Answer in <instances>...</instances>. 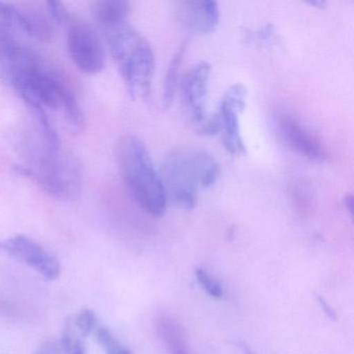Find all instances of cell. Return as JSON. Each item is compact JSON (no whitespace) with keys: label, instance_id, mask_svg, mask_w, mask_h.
Masks as SVG:
<instances>
[{"label":"cell","instance_id":"cell-20","mask_svg":"<svg viewBox=\"0 0 354 354\" xmlns=\"http://www.w3.org/2000/svg\"><path fill=\"white\" fill-rule=\"evenodd\" d=\"M47 14L49 17L59 24L69 22L70 16L63 3L59 1H48L47 3Z\"/></svg>","mask_w":354,"mask_h":354},{"label":"cell","instance_id":"cell-18","mask_svg":"<svg viewBox=\"0 0 354 354\" xmlns=\"http://www.w3.org/2000/svg\"><path fill=\"white\" fill-rule=\"evenodd\" d=\"M76 328L84 337H88L98 328V319L91 310H84L73 319Z\"/></svg>","mask_w":354,"mask_h":354},{"label":"cell","instance_id":"cell-8","mask_svg":"<svg viewBox=\"0 0 354 354\" xmlns=\"http://www.w3.org/2000/svg\"><path fill=\"white\" fill-rule=\"evenodd\" d=\"M67 46L74 65L86 74L95 75L105 67V50L96 30L82 21L69 20Z\"/></svg>","mask_w":354,"mask_h":354},{"label":"cell","instance_id":"cell-22","mask_svg":"<svg viewBox=\"0 0 354 354\" xmlns=\"http://www.w3.org/2000/svg\"><path fill=\"white\" fill-rule=\"evenodd\" d=\"M344 206L347 209L350 215L353 214V196L351 194H348L344 198Z\"/></svg>","mask_w":354,"mask_h":354},{"label":"cell","instance_id":"cell-3","mask_svg":"<svg viewBox=\"0 0 354 354\" xmlns=\"http://www.w3.org/2000/svg\"><path fill=\"white\" fill-rule=\"evenodd\" d=\"M159 175L167 201L190 210L196 207L198 192L216 183L221 167L206 151L179 148L165 157Z\"/></svg>","mask_w":354,"mask_h":354},{"label":"cell","instance_id":"cell-23","mask_svg":"<svg viewBox=\"0 0 354 354\" xmlns=\"http://www.w3.org/2000/svg\"><path fill=\"white\" fill-rule=\"evenodd\" d=\"M308 3L312 7L318 8V9H324L326 7V3L323 0H314V1H308Z\"/></svg>","mask_w":354,"mask_h":354},{"label":"cell","instance_id":"cell-6","mask_svg":"<svg viewBox=\"0 0 354 354\" xmlns=\"http://www.w3.org/2000/svg\"><path fill=\"white\" fill-rule=\"evenodd\" d=\"M246 88L236 84L221 98L214 119L225 150L232 156H243L246 147L240 128V115L245 109Z\"/></svg>","mask_w":354,"mask_h":354},{"label":"cell","instance_id":"cell-15","mask_svg":"<svg viewBox=\"0 0 354 354\" xmlns=\"http://www.w3.org/2000/svg\"><path fill=\"white\" fill-rule=\"evenodd\" d=\"M17 32H22L19 6L0 1V46L16 40Z\"/></svg>","mask_w":354,"mask_h":354},{"label":"cell","instance_id":"cell-7","mask_svg":"<svg viewBox=\"0 0 354 354\" xmlns=\"http://www.w3.org/2000/svg\"><path fill=\"white\" fill-rule=\"evenodd\" d=\"M211 70L210 64L201 62L192 66L181 80V94L186 115L196 131L204 136H208L210 119L206 113V101Z\"/></svg>","mask_w":354,"mask_h":354},{"label":"cell","instance_id":"cell-2","mask_svg":"<svg viewBox=\"0 0 354 354\" xmlns=\"http://www.w3.org/2000/svg\"><path fill=\"white\" fill-rule=\"evenodd\" d=\"M26 163L18 167L22 175L32 178L47 194L57 200H75L82 187V169L73 155L53 146L42 136L24 142Z\"/></svg>","mask_w":354,"mask_h":354},{"label":"cell","instance_id":"cell-9","mask_svg":"<svg viewBox=\"0 0 354 354\" xmlns=\"http://www.w3.org/2000/svg\"><path fill=\"white\" fill-rule=\"evenodd\" d=\"M0 250L32 267L48 281L61 277V264L53 254L28 236L17 235L0 240Z\"/></svg>","mask_w":354,"mask_h":354},{"label":"cell","instance_id":"cell-13","mask_svg":"<svg viewBox=\"0 0 354 354\" xmlns=\"http://www.w3.org/2000/svg\"><path fill=\"white\" fill-rule=\"evenodd\" d=\"M157 330L169 354H190L183 328L169 316H160Z\"/></svg>","mask_w":354,"mask_h":354},{"label":"cell","instance_id":"cell-12","mask_svg":"<svg viewBox=\"0 0 354 354\" xmlns=\"http://www.w3.org/2000/svg\"><path fill=\"white\" fill-rule=\"evenodd\" d=\"M84 339L73 320L69 319L64 327L61 339L43 344L35 354H86Z\"/></svg>","mask_w":354,"mask_h":354},{"label":"cell","instance_id":"cell-5","mask_svg":"<svg viewBox=\"0 0 354 354\" xmlns=\"http://www.w3.org/2000/svg\"><path fill=\"white\" fill-rule=\"evenodd\" d=\"M115 155L120 175L136 204L153 216H162L167 194L144 142L136 136H123L118 142Z\"/></svg>","mask_w":354,"mask_h":354},{"label":"cell","instance_id":"cell-16","mask_svg":"<svg viewBox=\"0 0 354 354\" xmlns=\"http://www.w3.org/2000/svg\"><path fill=\"white\" fill-rule=\"evenodd\" d=\"M187 49V42L182 43L181 46L178 49L177 53L174 55L167 68V75H165V88H163V106L169 109L175 98L176 91L179 82V72L183 62L184 53Z\"/></svg>","mask_w":354,"mask_h":354},{"label":"cell","instance_id":"cell-14","mask_svg":"<svg viewBox=\"0 0 354 354\" xmlns=\"http://www.w3.org/2000/svg\"><path fill=\"white\" fill-rule=\"evenodd\" d=\"M92 12L99 28H105L128 20L130 5L124 0H104L93 3Z\"/></svg>","mask_w":354,"mask_h":354},{"label":"cell","instance_id":"cell-1","mask_svg":"<svg viewBox=\"0 0 354 354\" xmlns=\"http://www.w3.org/2000/svg\"><path fill=\"white\" fill-rule=\"evenodd\" d=\"M0 80L15 90L28 109L61 111L74 127H84V113L61 74L17 40L0 46Z\"/></svg>","mask_w":354,"mask_h":354},{"label":"cell","instance_id":"cell-11","mask_svg":"<svg viewBox=\"0 0 354 354\" xmlns=\"http://www.w3.org/2000/svg\"><path fill=\"white\" fill-rule=\"evenodd\" d=\"M177 18L180 24L192 34L206 35L213 32L219 22V8L213 0H187L178 3Z\"/></svg>","mask_w":354,"mask_h":354},{"label":"cell","instance_id":"cell-24","mask_svg":"<svg viewBox=\"0 0 354 354\" xmlns=\"http://www.w3.org/2000/svg\"><path fill=\"white\" fill-rule=\"evenodd\" d=\"M236 345L239 346V348L242 350L243 354H254V352H252V350L250 349V347H248L246 344L240 343V342H238V343H236Z\"/></svg>","mask_w":354,"mask_h":354},{"label":"cell","instance_id":"cell-17","mask_svg":"<svg viewBox=\"0 0 354 354\" xmlns=\"http://www.w3.org/2000/svg\"><path fill=\"white\" fill-rule=\"evenodd\" d=\"M96 337L106 354H132L106 327L99 326L96 329Z\"/></svg>","mask_w":354,"mask_h":354},{"label":"cell","instance_id":"cell-4","mask_svg":"<svg viewBox=\"0 0 354 354\" xmlns=\"http://www.w3.org/2000/svg\"><path fill=\"white\" fill-rule=\"evenodd\" d=\"M100 30L130 96L147 100L155 70L152 47L128 20Z\"/></svg>","mask_w":354,"mask_h":354},{"label":"cell","instance_id":"cell-10","mask_svg":"<svg viewBox=\"0 0 354 354\" xmlns=\"http://www.w3.org/2000/svg\"><path fill=\"white\" fill-rule=\"evenodd\" d=\"M277 128L281 140L293 152L316 162H322L327 158L326 150L320 140L293 115L279 113Z\"/></svg>","mask_w":354,"mask_h":354},{"label":"cell","instance_id":"cell-21","mask_svg":"<svg viewBox=\"0 0 354 354\" xmlns=\"http://www.w3.org/2000/svg\"><path fill=\"white\" fill-rule=\"evenodd\" d=\"M318 302L319 304H320L321 308H322L323 312L325 313V315H326L329 319H331V320H335V319H337V314H335V310H333V308L327 304V301L324 298L319 296Z\"/></svg>","mask_w":354,"mask_h":354},{"label":"cell","instance_id":"cell-19","mask_svg":"<svg viewBox=\"0 0 354 354\" xmlns=\"http://www.w3.org/2000/svg\"><path fill=\"white\" fill-rule=\"evenodd\" d=\"M196 277L198 279V283L202 286L203 289L215 298H221L223 294V287L221 283L213 279L205 269L196 268Z\"/></svg>","mask_w":354,"mask_h":354}]
</instances>
